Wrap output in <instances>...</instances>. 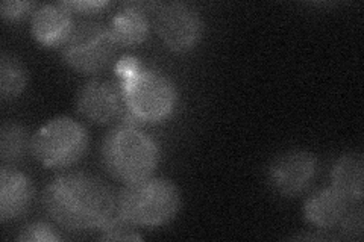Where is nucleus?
Here are the masks:
<instances>
[{
  "label": "nucleus",
  "mask_w": 364,
  "mask_h": 242,
  "mask_svg": "<svg viewBox=\"0 0 364 242\" xmlns=\"http://www.w3.org/2000/svg\"><path fill=\"white\" fill-rule=\"evenodd\" d=\"M348 203L349 200L333 187L321 189L305 202L304 218L317 229L337 227L349 209Z\"/></svg>",
  "instance_id": "f8f14e48"
},
{
  "label": "nucleus",
  "mask_w": 364,
  "mask_h": 242,
  "mask_svg": "<svg viewBox=\"0 0 364 242\" xmlns=\"http://www.w3.org/2000/svg\"><path fill=\"white\" fill-rule=\"evenodd\" d=\"M72 28V13L61 2L41 5L32 14L31 33L43 45L60 48Z\"/></svg>",
  "instance_id": "9b49d317"
},
{
  "label": "nucleus",
  "mask_w": 364,
  "mask_h": 242,
  "mask_svg": "<svg viewBox=\"0 0 364 242\" xmlns=\"http://www.w3.org/2000/svg\"><path fill=\"white\" fill-rule=\"evenodd\" d=\"M68 11H77V13H96V11L105 8L109 2L104 0H72V2H61Z\"/></svg>",
  "instance_id": "412c9836"
},
{
  "label": "nucleus",
  "mask_w": 364,
  "mask_h": 242,
  "mask_svg": "<svg viewBox=\"0 0 364 242\" xmlns=\"http://www.w3.org/2000/svg\"><path fill=\"white\" fill-rule=\"evenodd\" d=\"M18 241L26 242H53L61 238L55 233V230L46 223H31L20 230L17 236Z\"/></svg>",
  "instance_id": "a211bd4d"
},
{
  "label": "nucleus",
  "mask_w": 364,
  "mask_h": 242,
  "mask_svg": "<svg viewBox=\"0 0 364 242\" xmlns=\"http://www.w3.org/2000/svg\"><path fill=\"white\" fill-rule=\"evenodd\" d=\"M33 8L32 2H20V0H5L0 5V14L5 20H17L25 16Z\"/></svg>",
  "instance_id": "aec40b11"
},
{
  "label": "nucleus",
  "mask_w": 364,
  "mask_h": 242,
  "mask_svg": "<svg viewBox=\"0 0 364 242\" xmlns=\"http://www.w3.org/2000/svg\"><path fill=\"white\" fill-rule=\"evenodd\" d=\"M340 227L341 233L348 239L361 238L363 235V211L361 209H348L343 220L337 226Z\"/></svg>",
  "instance_id": "6ab92c4d"
},
{
  "label": "nucleus",
  "mask_w": 364,
  "mask_h": 242,
  "mask_svg": "<svg viewBox=\"0 0 364 242\" xmlns=\"http://www.w3.org/2000/svg\"><path fill=\"white\" fill-rule=\"evenodd\" d=\"M135 227L129 224L128 221H124L122 216L116 215L112 220L105 226L102 227V235L99 239L102 241H140L141 236L135 232Z\"/></svg>",
  "instance_id": "f3484780"
},
{
  "label": "nucleus",
  "mask_w": 364,
  "mask_h": 242,
  "mask_svg": "<svg viewBox=\"0 0 364 242\" xmlns=\"http://www.w3.org/2000/svg\"><path fill=\"white\" fill-rule=\"evenodd\" d=\"M333 188L349 202L364 195V159L361 153H346L337 159L331 171Z\"/></svg>",
  "instance_id": "4468645a"
},
{
  "label": "nucleus",
  "mask_w": 364,
  "mask_h": 242,
  "mask_svg": "<svg viewBox=\"0 0 364 242\" xmlns=\"http://www.w3.org/2000/svg\"><path fill=\"white\" fill-rule=\"evenodd\" d=\"M144 4H127L120 13L112 17L109 32L117 45H136L149 37L151 21Z\"/></svg>",
  "instance_id": "ddd939ff"
},
{
  "label": "nucleus",
  "mask_w": 364,
  "mask_h": 242,
  "mask_svg": "<svg viewBox=\"0 0 364 242\" xmlns=\"http://www.w3.org/2000/svg\"><path fill=\"white\" fill-rule=\"evenodd\" d=\"M31 148V140L23 126L17 123H4L0 128V158L4 164H13L21 159Z\"/></svg>",
  "instance_id": "dca6fc26"
},
{
  "label": "nucleus",
  "mask_w": 364,
  "mask_h": 242,
  "mask_svg": "<svg viewBox=\"0 0 364 242\" xmlns=\"http://www.w3.org/2000/svg\"><path fill=\"white\" fill-rule=\"evenodd\" d=\"M181 194L164 177H146L127 183L117 194V215L134 227H159L178 215Z\"/></svg>",
  "instance_id": "7ed1b4c3"
},
{
  "label": "nucleus",
  "mask_w": 364,
  "mask_h": 242,
  "mask_svg": "<svg viewBox=\"0 0 364 242\" xmlns=\"http://www.w3.org/2000/svg\"><path fill=\"white\" fill-rule=\"evenodd\" d=\"M41 203L56 224L76 232L105 227L117 215V194L82 171L55 177L44 188Z\"/></svg>",
  "instance_id": "f257e3e1"
},
{
  "label": "nucleus",
  "mask_w": 364,
  "mask_h": 242,
  "mask_svg": "<svg viewBox=\"0 0 364 242\" xmlns=\"http://www.w3.org/2000/svg\"><path fill=\"white\" fill-rule=\"evenodd\" d=\"M33 197L31 179L18 170H0V221L4 224L20 218L28 211Z\"/></svg>",
  "instance_id": "9d476101"
},
{
  "label": "nucleus",
  "mask_w": 364,
  "mask_h": 242,
  "mask_svg": "<svg viewBox=\"0 0 364 242\" xmlns=\"http://www.w3.org/2000/svg\"><path fill=\"white\" fill-rule=\"evenodd\" d=\"M159 38L166 48L176 53H186L199 43L203 23L195 6L184 2L159 5L155 13Z\"/></svg>",
  "instance_id": "0eeeda50"
},
{
  "label": "nucleus",
  "mask_w": 364,
  "mask_h": 242,
  "mask_svg": "<svg viewBox=\"0 0 364 242\" xmlns=\"http://www.w3.org/2000/svg\"><path fill=\"white\" fill-rule=\"evenodd\" d=\"M117 48L108 26L96 21H81L73 25L60 50L64 62L75 72L93 75L104 70Z\"/></svg>",
  "instance_id": "423d86ee"
},
{
  "label": "nucleus",
  "mask_w": 364,
  "mask_h": 242,
  "mask_svg": "<svg viewBox=\"0 0 364 242\" xmlns=\"http://www.w3.org/2000/svg\"><path fill=\"white\" fill-rule=\"evenodd\" d=\"M76 109L84 119L99 124L116 121L127 112L120 85L105 79L90 80L79 89Z\"/></svg>",
  "instance_id": "1a4fd4ad"
},
{
  "label": "nucleus",
  "mask_w": 364,
  "mask_h": 242,
  "mask_svg": "<svg viewBox=\"0 0 364 242\" xmlns=\"http://www.w3.org/2000/svg\"><path fill=\"white\" fill-rule=\"evenodd\" d=\"M28 85V70L14 55L0 56V96L2 100L18 97Z\"/></svg>",
  "instance_id": "2eb2a0df"
},
{
  "label": "nucleus",
  "mask_w": 364,
  "mask_h": 242,
  "mask_svg": "<svg viewBox=\"0 0 364 242\" xmlns=\"http://www.w3.org/2000/svg\"><path fill=\"white\" fill-rule=\"evenodd\" d=\"M88 147V132L70 117H55L44 123L31 138V153L49 168L70 167Z\"/></svg>",
  "instance_id": "39448f33"
},
{
  "label": "nucleus",
  "mask_w": 364,
  "mask_h": 242,
  "mask_svg": "<svg viewBox=\"0 0 364 242\" xmlns=\"http://www.w3.org/2000/svg\"><path fill=\"white\" fill-rule=\"evenodd\" d=\"M317 159L306 150L294 148L273 159L267 177L270 187L284 197H296L316 176Z\"/></svg>",
  "instance_id": "6e6552de"
},
{
  "label": "nucleus",
  "mask_w": 364,
  "mask_h": 242,
  "mask_svg": "<svg viewBox=\"0 0 364 242\" xmlns=\"http://www.w3.org/2000/svg\"><path fill=\"white\" fill-rule=\"evenodd\" d=\"M158 159V144L131 121L114 126L102 141V163L124 185L151 177Z\"/></svg>",
  "instance_id": "f03ea898"
},
{
  "label": "nucleus",
  "mask_w": 364,
  "mask_h": 242,
  "mask_svg": "<svg viewBox=\"0 0 364 242\" xmlns=\"http://www.w3.org/2000/svg\"><path fill=\"white\" fill-rule=\"evenodd\" d=\"M119 85L129 121L159 123L173 114L178 103L175 84L164 73L144 68L120 77Z\"/></svg>",
  "instance_id": "20e7f679"
}]
</instances>
